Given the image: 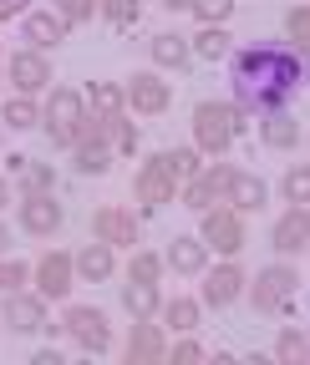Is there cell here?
<instances>
[{
  "instance_id": "cell-27",
  "label": "cell",
  "mask_w": 310,
  "mask_h": 365,
  "mask_svg": "<svg viewBox=\"0 0 310 365\" xmlns=\"http://www.w3.org/2000/svg\"><path fill=\"white\" fill-rule=\"evenodd\" d=\"M97 127H102V132H107V137H112V143H117V148H122V153H132V148H138V132H132V127H127V122H122V112H117V117H102V122H97Z\"/></svg>"
},
{
  "instance_id": "cell-30",
  "label": "cell",
  "mask_w": 310,
  "mask_h": 365,
  "mask_svg": "<svg viewBox=\"0 0 310 365\" xmlns=\"http://www.w3.org/2000/svg\"><path fill=\"white\" fill-rule=\"evenodd\" d=\"M11 168H16V173H26V182H31L36 193H46V188H51V173L41 168V163H31V158H11Z\"/></svg>"
},
{
  "instance_id": "cell-24",
  "label": "cell",
  "mask_w": 310,
  "mask_h": 365,
  "mask_svg": "<svg viewBox=\"0 0 310 365\" xmlns=\"http://www.w3.org/2000/svg\"><path fill=\"white\" fill-rule=\"evenodd\" d=\"M264 143H275V148H295V143H300V122L275 112L270 122H264Z\"/></svg>"
},
{
  "instance_id": "cell-21",
  "label": "cell",
  "mask_w": 310,
  "mask_h": 365,
  "mask_svg": "<svg viewBox=\"0 0 310 365\" xmlns=\"http://www.w3.org/2000/svg\"><path fill=\"white\" fill-rule=\"evenodd\" d=\"M76 269L86 274V279H107V274H112V254H107V244H86V249L76 254Z\"/></svg>"
},
{
  "instance_id": "cell-34",
  "label": "cell",
  "mask_w": 310,
  "mask_h": 365,
  "mask_svg": "<svg viewBox=\"0 0 310 365\" xmlns=\"http://www.w3.org/2000/svg\"><path fill=\"white\" fill-rule=\"evenodd\" d=\"M280 360H305V335L300 330H285L280 335Z\"/></svg>"
},
{
  "instance_id": "cell-44",
  "label": "cell",
  "mask_w": 310,
  "mask_h": 365,
  "mask_svg": "<svg viewBox=\"0 0 310 365\" xmlns=\"http://www.w3.org/2000/svg\"><path fill=\"white\" fill-rule=\"evenodd\" d=\"M0 208H6V182H0Z\"/></svg>"
},
{
  "instance_id": "cell-29",
  "label": "cell",
  "mask_w": 310,
  "mask_h": 365,
  "mask_svg": "<svg viewBox=\"0 0 310 365\" xmlns=\"http://www.w3.org/2000/svg\"><path fill=\"white\" fill-rule=\"evenodd\" d=\"M229 51V36L219 31V26H204V36H199V56H209V61H219Z\"/></svg>"
},
{
  "instance_id": "cell-18",
  "label": "cell",
  "mask_w": 310,
  "mask_h": 365,
  "mask_svg": "<svg viewBox=\"0 0 310 365\" xmlns=\"http://www.w3.org/2000/svg\"><path fill=\"white\" fill-rule=\"evenodd\" d=\"M224 193H229V203H234V208H244V213H249V208H259V203H264V182H259V178H249V173H229V188H224Z\"/></svg>"
},
{
  "instance_id": "cell-10",
  "label": "cell",
  "mask_w": 310,
  "mask_h": 365,
  "mask_svg": "<svg viewBox=\"0 0 310 365\" xmlns=\"http://www.w3.org/2000/svg\"><path fill=\"white\" fill-rule=\"evenodd\" d=\"M21 223L31 228V234H51V228L61 223V208H56L46 193H31V198L21 203Z\"/></svg>"
},
{
  "instance_id": "cell-35",
  "label": "cell",
  "mask_w": 310,
  "mask_h": 365,
  "mask_svg": "<svg viewBox=\"0 0 310 365\" xmlns=\"http://www.w3.org/2000/svg\"><path fill=\"white\" fill-rule=\"evenodd\" d=\"M158 269H163V264H158L153 254H138V259H132V279H143V284H153V279H158Z\"/></svg>"
},
{
  "instance_id": "cell-16",
  "label": "cell",
  "mask_w": 310,
  "mask_h": 365,
  "mask_svg": "<svg viewBox=\"0 0 310 365\" xmlns=\"http://www.w3.org/2000/svg\"><path fill=\"white\" fill-rule=\"evenodd\" d=\"M41 289H46L51 299L71 289V259L66 254H46V259H41Z\"/></svg>"
},
{
  "instance_id": "cell-26",
  "label": "cell",
  "mask_w": 310,
  "mask_h": 365,
  "mask_svg": "<svg viewBox=\"0 0 310 365\" xmlns=\"http://www.w3.org/2000/svg\"><path fill=\"white\" fill-rule=\"evenodd\" d=\"M153 56H158L163 66H184V56H189V46H184L179 36H153Z\"/></svg>"
},
{
  "instance_id": "cell-31",
  "label": "cell",
  "mask_w": 310,
  "mask_h": 365,
  "mask_svg": "<svg viewBox=\"0 0 310 365\" xmlns=\"http://www.w3.org/2000/svg\"><path fill=\"white\" fill-rule=\"evenodd\" d=\"M138 6H143V0H102V11H107V21H112V26L138 21Z\"/></svg>"
},
{
  "instance_id": "cell-36",
  "label": "cell",
  "mask_w": 310,
  "mask_h": 365,
  "mask_svg": "<svg viewBox=\"0 0 310 365\" xmlns=\"http://www.w3.org/2000/svg\"><path fill=\"white\" fill-rule=\"evenodd\" d=\"M305 188H310V173H305V168H295V173L285 178V193H290L295 203H305Z\"/></svg>"
},
{
  "instance_id": "cell-40",
  "label": "cell",
  "mask_w": 310,
  "mask_h": 365,
  "mask_svg": "<svg viewBox=\"0 0 310 365\" xmlns=\"http://www.w3.org/2000/svg\"><path fill=\"white\" fill-rule=\"evenodd\" d=\"M168 158H173V173H179V178H189V173H194V163H199L194 153H168Z\"/></svg>"
},
{
  "instance_id": "cell-7",
  "label": "cell",
  "mask_w": 310,
  "mask_h": 365,
  "mask_svg": "<svg viewBox=\"0 0 310 365\" xmlns=\"http://www.w3.org/2000/svg\"><path fill=\"white\" fill-rule=\"evenodd\" d=\"M66 330L86 345V350H107V319L97 309H71L66 314Z\"/></svg>"
},
{
  "instance_id": "cell-17",
  "label": "cell",
  "mask_w": 310,
  "mask_h": 365,
  "mask_svg": "<svg viewBox=\"0 0 310 365\" xmlns=\"http://www.w3.org/2000/svg\"><path fill=\"white\" fill-rule=\"evenodd\" d=\"M239 284H244V274H239L234 264H229V269H214L209 284H204V299H209V304H229V299L239 294Z\"/></svg>"
},
{
  "instance_id": "cell-2",
  "label": "cell",
  "mask_w": 310,
  "mask_h": 365,
  "mask_svg": "<svg viewBox=\"0 0 310 365\" xmlns=\"http://www.w3.org/2000/svg\"><path fill=\"white\" fill-rule=\"evenodd\" d=\"M46 122H51V143L71 148L76 137H81V127H86L81 97H76V91H51V112H46Z\"/></svg>"
},
{
  "instance_id": "cell-4",
  "label": "cell",
  "mask_w": 310,
  "mask_h": 365,
  "mask_svg": "<svg viewBox=\"0 0 310 365\" xmlns=\"http://www.w3.org/2000/svg\"><path fill=\"white\" fill-rule=\"evenodd\" d=\"M173 188H179V173H173V158H168V153H158V158L143 168V178H138V198L158 208V203H168V198H173Z\"/></svg>"
},
{
  "instance_id": "cell-25",
  "label": "cell",
  "mask_w": 310,
  "mask_h": 365,
  "mask_svg": "<svg viewBox=\"0 0 310 365\" xmlns=\"http://www.w3.org/2000/svg\"><path fill=\"white\" fill-rule=\"evenodd\" d=\"M122 102H127V97H122V86H112V81H97V86H92V107H97L102 117H117Z\"/></svg>"
},
{
  "instance_id": "cell-11",
  "label": "cell",
  "mask_w": 310,
  "mask_h": 365,
  "mask_svg": "<svg viewBox=\"0 0 310 365\" xmlns=\"http://www.w3.org/2000/svg\"><path fill=\"white\" fill-rule=\"evenodd\" d=\"M11 81L21 86V91H41L51 81V66L41 61L36 51H21V56H11Z\"/></svg>"
},
{
  "instance_id": "cell-43",
  "label": "cell",
  "mask_w": 310,
  "mask_h": 365,
  "mask_svg": "<svg viewBox=\"0 0 310 365\" xmlns=\"http://www.w3.org/2000/svg\"><path fill=\"white\" fill-rule=\"evenodd\" d=\"M163 6H168V11H179V6H189V0H163Z\"/></svg>"
},
{
  "instance_id": "cell-41",
  "label": "cell",
  "mask_w": 310,
  "mask_h": 365,
  "mask_svg": "<svg viewBox=\"0 0 310 365\" xmlns=\"http://www.w3.org/2000/svg\"><path fill=\"white\" fill-rule=\"evenodd\" d=\"M194 360H204L199 345H179V350H173V365H194Z\"/></svg>"
},
{
  "instance_id": "cell-39",
  "label": "cell",
  "mask_w": 310,
  "mask_h": 365,
  "mask_svg": "<svg viewBox=\"0 0 310 365\" xmlns=\"http://www.w3.org/2000/svg\"><path fill=\"white\" fill-rule=\"evenodd\" d=\"M290 36H295V46H305V41H310V16H305V11H295V16H290Z\"/></svg>"
},
{
  "instance_id": "cell-19",
  "label": "cell",
  "mask_w": 310,
  "mask_h": 365,
  "mask_svg": "<svg viewBox=\"0 0 310 365\" xmlns=\"http://www.w3.org/2000/svg\"><path fill=\"white\" fill-rule=\"evenodd\" d=\"M86 143H81V153H76V168L81 173H107V143H102V127L97 122H86Z\"/></svg>"
},
{
  "instance_id": "cell-9",
  "label": "cell",
  "mask_w": 310,
  "mask_h": 365,
  "mask_svg": "<svg viewBox=\"0 0 310 365\" xmlns=\"http://www.w3.org/2000/svg\"><path fill=\"white\" fill-rule=\"evenodd\" d=\"M122 97L138 107V112H163V107H168V81H158V76H132V86L122 91Z\"/></svg>"
},
{
  "instance_id": "cell-23",
  "label": "cell",
  "mask_w": 310,
  "mask_h": 365,
  "mask_svg": "<svg viewBox=\"0 0 310 365\" xmlns=\"http://www.w3.org/2000/svg\"><path fill=\"white\" fill-rule=\"evenodd\" d=\"M66 36V21H56V16H31L26 21V41H36V46H56Z\"/></svg>"
},
{
  "instance_id": "cell-1",
  "label": "cell",
  "mask_w": 310,
  "mask_h": 365,
  "mask_svg": "<svg viewBox=\"0 0 310 365\" xmlns=\"http://www.w3.org/2000/svg\"><path fill=\"white\" fill-rule=\"evenodd\" d=\"M305 66L300 56L290 51H275V46H249V51L234 56V91L244 107H259V112H275L295 97Z\"/></svg>"
},
{
  "instance_id": "cell-3",
  "label": "cell",
  "mask_w": 310,
  "mask_h": 365,
  "mask_svg": "<svg viewBox=\"0 0 310 365\" xmlns=\"http://www.w3.org/2000/svg\"><path fill=\"white\" fill-rule=\"evenodd\" d=\"M194 132H199V143H204L209 153H224V148L234 143V112L219 107V102H204V107L194 112Z\"/></svg>"
},
{
  "instance_id": "cell-6",
  "label": "cell",
  "mask_w": 310,
  "mask_h": 365,
  "mask_svg": "<svg viewBox=\"0 0 310 365\" xmlns=\"http://www.w3.org/2000/svg\"><path fill=\"white\" fill-rule=\"evenodd\" d=\"M204 239H209L219 254H239V249H244V228H239V218L224 213V208H204Z\"/></svg>"
},
{
  "instance_id": "cell-33",
  "label": "cell",
  "mask_w": 310,
  "mask_h": 365,
  "mask_svg": "<svg viewBox=\"0 0 310 365\" xmlns=\"http://www.w3.org/2000/svg\"><path fill=\"white\" fill-rule=\"evenodd\" d=\"M6 122L11 127H36V107L21 97V102H6Z\"/></svg>"
},
{
  "instance_id": "cell-45",
  "label": "cell",
  "mask_w": 310,
  "mask_h": 365,
  "mask_svg": "<svg viewBox=\"0 0 310 365\" xmlns=\"http://www.w3.org/2000/svg\"><path fill=\"white\" fill-rule=\"evenodd\" d=\"M0 249H6V228H0Z\"/></svg>"
},
{
  "instance_id": "cell-22",
  "label": "cell",
  "mask_w": 310,
  "mask_h": 365,
  "mask_svg": "<svg viewBox=\"0 0 310 365\" xmlns=\"http://www.w3.org/2000/svg\"><path fill=\"white\" fill-rule=\"evenodd\" d=\"M122 304L138 314V319H148V314L158 309V289H153V284H143V279H132V284L122 289Z\"/></svg>"
},
{
  "instance_id": "cell-28",
  "label": "cell",
  "mask_w": 310,
  "mask_h": 365,
  "mask_svg": "<svg viewBox=\"0 0 310 365\" xmlns=\"http://www.w3.org/2000/svg\"><path fill=\"white\" fill-rule=\"evenodd\" d=\"M163 314H168L173 330H194V325H199V304H194V299H173Z\"/></svg>"
},
{
  "instance_id": "cell-38",
  "label": "cell",
  "mask_w": 310,
  "mask_h": 365,
  "mask_svg": "<svg viewBox=\"0 0 310 365\" xmlns=\"http://www.w3.org/2000/svg\"><path fill=\"white\" fill-rule=\"evenodd\" d=\"M92 16V0H61V21H86Z\"/></svg>"
},
{
  "instance_id": "cell-13",
  "label": "cell",
  "mask_w": 310,
  "mask_h": 365,
  "mask_svg": "<svg viewBox=\"0 0 310 365\" xmlns=\"http://www.w3.org/2000/svg\"><path fill=\"white\" fill-rule=\"evenodd\" d=\"M127 360H132V365L163 360V330H158V325H138V330H132V345H127Z\"/></svg>"
},
{
  "instance_id": "cell-8",
  "label": "cell",
  "mask_w": 310,
  "mask_h": 365,
  "mask_svg": "<svg viewBox=\"0 0 310 365\" xmlns=\"http://www.w3.org/2000/svg\"><path fill=\"white\" fill-rule=\"evenodd\" d=\"M6 325L31 335V330L46 325V309H41V299H31V294H6Z\"/></svg>"
},
{
  "instance_id": "cell-37",
  "label": "cell",
  "mask_w": 310,
  "mask_h": 365,
  "mask_svg": "<svg viewBox=\"0 0 310 365\" xmlns=\"http://www.w3.org/2000/svg\"><path fill=\"white\" fill-rule=\"evenodd\" d=\"M21 279H26V269H21L16 259H0V289H16Z\"/></svg>"
},
{
  "instance_id": "cell-15",
  "label": "cell",
  "mask_w": 310,
  "mask_h": 365,
  "mask_svg": "<svg viewBox=\"0 0 310 365\" xmlns=\"http://www.w3.org/2000/svg\"><path fill=\"white\" fill-rule=\"evenodd\" d=\"M224 188H229V168H214V173H204V178H194V188H189V203L204 213L214 198H224Z\"/></svg>"
},
{
  "instance_id": "cell-5",
  "label": "cell",
  "mask_w": 310,
  "mask_h": 365,
  "mask_svg": "<svg viewBox=\"0 0 310 365\" xmlns=\"http://www.w3.org/2000/svg\"><path fill=\"white\" fill-rule=\"evenodd\" d=\"M295 274L290 269H264L259 274V279H254V309H264V314H270V309H285L290 299H295Z\"/></svg>"
},
{
  "instance_id": "cell-14",
  "label": "cell",
  "mask_w": 310,
  "mask_h": 365,
  "mask_svg": "<svg viewBox=\"0 0 310 365\" xmlns=\"http://www.w3.org/2000/svg\"><path fill=\"white\" fill-rule=\"evenodd\" d=\"M97 239L102 244H132L138 239V223H132L127 213H117V208H102L97 213Z\"/></svg>"
},
{
  "instance_id": "cell-12",
  "label": "cell",
  "mask_w": 310,
  "mask_h": 365,
  "mask_svg": "<svg viewBox=\"0 0 310 365\" xmlns=\"http://www.w3.org/2000/svg\"><path fill=\"white\" fill-rule=\"evenodd\" d=\"M305 234H310V218H305V208H295V213H285L280 228H275V249H280V254H305Z\"/></svg>"
},
{
  "instance_id": "cell-32",
  "label": "cell",
  "mask_w": 310,
  "mask_h": 365,
  "mask_svg": "<svg viewBox=\"0 0 310 365\" xmlns=\"http://www.w3.org/2000/svg\"><path fill=\"white\" fill-rule=\"evenodd\" d=\"M189 6H194V11H199L209 26H219V21H224V16L234 11V0H189Z\"/></svg>"
},
{
  "instance_id": "cell-20",
  "label": "cell",
  "mask_w": 310,
  "mask_h": 365,
  "mask_svg": "<svg viewBox=\"0 0 310 365\" xmlns=\"http://www.w3.org/2000/svg\"><path fill=\"white\" fill-rule=\"evenodd\" d=\"M168 259H173V269H179V274H199V269H204V244H199V239H173Z\"/></svg>"
},
{
  "instance_id": "cell-42",
  "label": "cell",
  "mask_w": 310,
  "mask_h": 365,
  "mask_svg": "<svg viewBox=\"0 0 310 365\" xmlns=\"http://www.w3.org/2000/svg\"><path fill=\"white\" fill-rule=\"evenodd\" d=\"M26 0H0V16H11V11H21Z\"/></svg>"
}]
</instances>
